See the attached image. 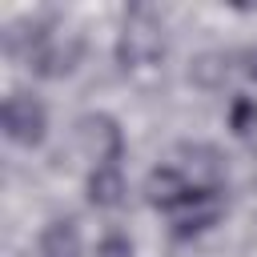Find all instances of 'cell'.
<instances>
[{"label": "cell", "instance_id": "2", "mask_svg": "<svg viewBox=\"0 0 257 257\" xmlns=\"http://www.w3.org/2000/svg\"><path fill=\"white\" fill-rule=\"evenodd\" d=\"M24 60H28L32 72H40V76H64V72H72L76 60H80V36H60V32H52L48 24H36L32 36H28Z\"/></svg>", "mask_w": 257, "mask_h": 257}, {"label": "cell", "instance_id": "8", "mask_svg": "<svg viewBox=\"0 0 257 257\" xmlns=\"http://www.w3.org/2000/svg\"><path fill=\"white\" fill-rule=\"evenodd\" d=\"M88 201L96 209H116L124 201V177L116 165H100L88 173Z\"/></svg>", "mask_w": 257, "mask_h": 257}, {"label": "cell", "instance_id": "3", "mask_svg": "<svg viewBox=\"0 0 257 257\" xmlns=\"http://www.w3.org/2000/svg\"><path fill=\"white\" fill-rule=\"evenodd\" d=\"M76 149L100 169V165H116L120 153H124V137H120V124L104 112H84L76 120Z\"/></svg>", "mask_w": 257, "mask_h": 257}, {"label": "cell", "instance_id": "1", "mask_svg": "<svg viewBox=\"0 0 257 257\" xmlns=\"http://www.w3.org/2000/svg\"><path fill=\"white\" fill-rule=\"evenodd\" d=\"M165 56V24L149 4H133L124 12L120 24V40H116V60L124 72H153Z\"/></svg>", "mask_w": 257, "mask_h": 257}, {"label": "cell", "instance_id": "4", "mask_svg": "<svg viewBox=\"0 0 257 257\" xmlns=\"http://www.w3.org/2000/svg\"><path fill=\"white\" fill-rule=\"evenodd\" d=\"M44 128H48V112H44V104H40L36 96L12 92V96L4 100V133H8V141L32 149V145L44 141Z\"/></svg>", "mask_w": 257, "mask_h": 257}, {"label": "cell", "instance_id": "12", "mask_svg": "<svg viewBox=\"0 0 257 257\" xmlns=\"http://www.w3.org/2000/svg\"><path fill=\"white\" fill-rule=\"evenodd\" d=\"M96 257H133V245H128L120 233H108V237L96 245Z\"/></svg>", "mask_w": 257, "mask_h": 257}, {"label": "cell", "instance_id": "10", "mask_svg": "<svg viewBox=\"0 0 257 257\" xmlns=\"http://www.w3.org/2000/svg\"><path fill=\"white\" fill-rule=\"evenodd\" d=\"M189 76H193L197 84H205V88H217V84H225V76H229V56L205 52V56H197V64L189 68Z\"/></svg>", "mask_w": 257, "mask_h": 257}, {"label": "cell", "instance_id": "6", "mask_svg": "<svg viewBox=\"0 0 257 257\" xmlns=\"http://www.w3.org/2000/svg\"><path fill=\"white\" fill-rule=\"evenodd\" d=\"M145 193H149V205H157L161 213H169V217H173V213H177L181 205H189L201 189H193V185H189L173 165H161V169H153V173H149Z\"/></svg>", "mask_w": 257, "mask_h": 257}, {"label": "cell", "instance_id": "5", "mask_svg": "<svg viewBox=\"0 0 257 257\" xmlns=\"http://www.w3.org/2000/svg\"><path fill=\"white\" fill-rule=\"evenodd\" d=\"M173 169L201 193H221V181H225V161L213 145H181L177 149V161Z\"/></svg>", "mask_w": 257, "mask_h": 257}, {"label": "cell", "instance_id": "7", "mask_svg": "<svg viewBox=\"0 0 257 257\" xmlns=\"http://www.w3.org/2000/svg\"><path fill=\"white\" fill-rule=\"evenodd\" d=\"M221 209H225L221 193H197L189 205H181V209L169 217V221H173V233H177V237H193V233L209 229V225L221 217Z\"/></svg>", "mask_w": 257, "mask_h": 257}, {"label": "cell", "instance_id": "9", "mask_svg": "<svg viewBox=\"0 0 257 257\" xmlns=\"http://www.w3.org/2000/svg\"><path fill=\"white\" fill-rule=\"evenodd\" d=\"M40 257H80V233L72 221H52L40 237Z\"/></svg>", "mask_w": 257, "mask_h": 257}, {"label": "cell", "instance_id": "11", "mask_svg": "<svg viewBox=\"0 0 257 257\" xmlns=\"http://www.w3.org/2000/svg\"><path fill=\"white\" fill-rule=\"evenodd\" d=\"M229 124L237 137H253L257 133V100L253 96H237L229 104Z\"/></svg>", "mask_w": 257, "mask_h": 257}]
</instances>
